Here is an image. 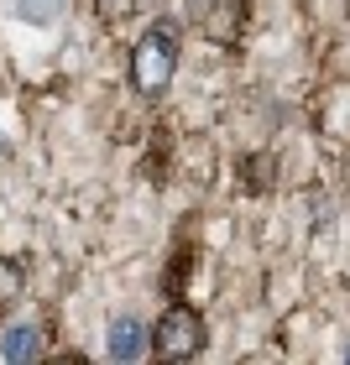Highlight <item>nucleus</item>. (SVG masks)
Returning <instances> with one entry per match:
<instances>
[{"label": "nucleus", "mask_w": 350, "mask_h": 365, "mask_svg": "<svg viewBox=\"0 0 350 365\" xmlns=\"http://www.w3.org/2000/svg\"><path fill=\"white\" fill-rule=\"evenodd\" d=\"M21 292H26V272L16 267L11 256H0V319H6V313L21 303Z\"/></svg>", "instance_id": "nucleus-7"}, {"label": "nucleus", "mask_w": 350, "mask_h": 365, "mask_svg": "<svg viewBox=\"0 0 350 365\" xmlns=\"http://www.w3.org/2000/svg\"><path fill=\"white\" fill-rule=\"evenodd\" d=\"M178 58H183V26L173 16H157L152 26L136 37L131 47V84H136L141 99H162L178 73Z\"/></svg>", "instance_id": "nucleus-1"}, {"label": "nucleus", "mask_w": 350, "mask_h": 365, "mask_svg": "<svg viewBox=\"0 0 350 365\" xmlns=\"http://www.w3.org/2000/svg\"><path fill=\"white\" fill-rule=\"evenodd\" d=\"M189 21L204 42L236 47L246 31V0H189Z\"/></svg>", "instance_id": "nucleus-3"}, {"label": "nucleus", "mask_w": 350, "mask_h": 365, "mask_svg": "<svg viewBox=\"0 0 350 365\" xmlns=\"http://www.w3.org/2000/svg\"><path fill=\"white\" fill-rule=\"evenodd\" d=\"M63 11H69V0H11V16L26 26H58Z\"/></svg>", "instance_id": "nucleus-6"}, {"label": "nucleus", "mask_w": 350, "mask_h": 365, "mask_svg": "<svg viewBox=\"0 0 350 365\" xmlns=\"http://www.w3.org/2000/svg\"><path fill=\"white\" fill-rule=\"evenodd\" d=\"M146 344H152V334L141 329V319H131V313H126V319H115V324H110V334H105V355L126 365V360H141V355H146Z\"/></svg>", "instance_id": "nucleus-4"}, {"label": "nucleus", "mask_w": 350, "mask_h": 365, "mask_svg": "<svg viewBox=\"0 0 350 365\" xmlns=\"http://www.w3.org/2000/svg\"><path fill=\"white\" fill-rule=\"evenodd\" d=\"M345 365H350V344H345Z\"/></svg>", "instance_id": "nucleus-9"}, {"label": "nucleus", "mask_w": 350, "mask_h": 365, "mask_svg": "<svg viewBox=\"0 0 350 365\" xmlns=\"http://www.w3.org/2000/svg\"><path fill=\"white\" fill-rule=\"evenodd\" d=\"M94 6H99V11H110V6H121V0H94Z\"/></svg>", "instance_id": "nucleus-8"}, {"label": "nucleus", "mask_w": 350, "mask_h": 365, "mask_svg": "<svg viewBox=\"0 0 350 365\" xmlns=\"http://www.w3.org/2000/svg\"><path fill=\"white\" fill-rule=\"evenodd\" d=\"M204 344H209V324L189 303H173L152 324V355L157 360H194V355H204Z\"/></svg>", "instance_id": "nucleus-2"}, {"label": "nucleus", "mask_w": 350, "mask_h": 365, "mask_svg": "<svg viewBox=\"0 0 350 365\" xmlns=\"http://www.w3.org/2000/svg\"><path fill=\"white\" fill-rule=\"evenodd\" d=\"M0 355H6L11 365H21V360H37L42 355V324H11L6 334H0Z\"/></svg>", "instance_id": "nucleus-5"}]
</instances>
